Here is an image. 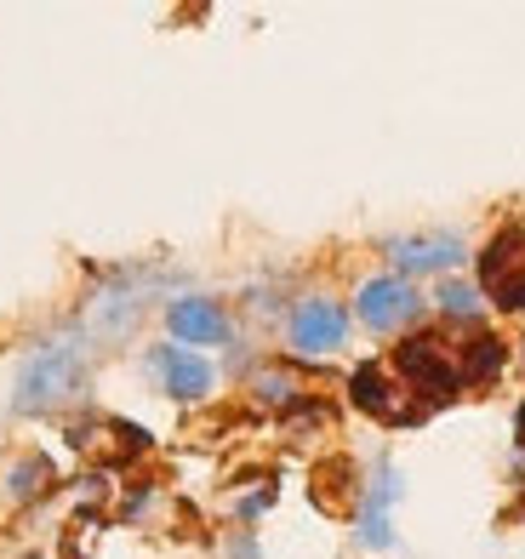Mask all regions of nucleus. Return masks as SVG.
Returning <instances> with one entry per match:
<instances>
[{"instance_id": "f257e3e1", "label": "nucleus", "mask_w": 525, "mask_h": 559, "mask_svg": "<svg viewBox=\"0 0 525 559\" xmlns=\"http://www.w3.org/2000/svg\"><path fill=\"white\" fill-rule=\"evenodd\" d=\"M81 383H86V348L81 343H46L17 371V412H29V417L58 412V405H69L81 394Z\"/></svg>"}, {"instance_id": "f03ea898", "label": "nucleus", "mask_w": 525, "mask_h": 559, "mask_svg": "<svg viewBox=\"0 0 525 559\" xmlns=\"http://www.w3.org/2000/svg\"><path fill=\"white\" fill-rule=\"evenodd\" d=\"M355 314L366 332H399V325H411L422 314V297L411 280H399V274H378V280H366V286L355 292Z\"/></svg>"}, {"instance_id": "7ed1b4c3", "label": "nucleus", "mask_w": 525, "mask_h": 559, "mask_svg": "<svg viewBox=\"0 0 525 559\" xmlns=\"http://www.w3.org/2000/svg\"><path fill=\"white\" fill-rule=\"evenodd\" d=\"M286 337H291L297 354L326 360V354H337L343 337H348V309H343V302H332V297H303V302L291 309Z\"/></svg>"}, {"instance_id": "20e7f679", "label": "nucleus", "mask_w": 525, "mask_h": 559, "mask_svg": "<svg viewBox=\"0 0 525 559\" xmlns=\"http://www.w3.org/2000/svg\"><path fill=\"white\" fill-rule=\"evenodd\" d=\"M399 371H406V377H411V389H417V394H429V400H452L457 383H463V366H457L434 337L399 343Z\"/></svg>"}, {"instance_id": "39448f33", "label": "nucleus", "mask_w": 525, "mask_h": 559, "mask_svg": "<svg viewBox=\"0 0 525 559\" xmlns=\"http://www.w3.org/2000/svg\"><path fill=\"white\" fill-rule=\"evenodd\" d=\"M480 280L486 292L503 302V309H525V235L509 228V235H497L480 258Z\"/></svg>"}, {"instance_id": "423d86ee", "label": "nucleus", "mask_w": 525, "mask_h": 559, "mask_svg": "<svg viewBox=\"0 0 525 559\" xmlns=\"http://www.w3.org/2000/svg\"><path fill=\"white\" fill-rule=\"evenodd\" d=\"M166 325L183 343H200V348L229 343V314H223V302H212V297H178L166 309Z\"/></svg>"}, {"instance_id": "0eeeda50", "label": "nucleus", "mask_w": 525, "mask_h": 559, "mask_svg": "<svg viewBox=\"0 0 525 559\" xmlns=\"http://www.w3.org/2000/svg\"><path fill=\"white\" fill-rule=\"evenodd\" d=\"M389 258L399 269V280L406 274H440L463 263V240L457 235H411V240H389Z\"/></svg>"}, {"instance_id": "6e6552de", "label": "nucleus", "mask_w": 525, "mask_h": 559, "mask_svg": "<svg viewBox=\"0 0 525 559\" xmlns=\"http://www.w3.org/2000/svg\"><path fill=\"white\" fill-rule=\"evenodd\" d=\"M148 366L160 371V383H166L171 400H206L212 394V366L200 360V354H189V348H155Z\"/></svg>"}, {"instance_id": "1a4fd4ad", "label": "nucleus", "mask_w": 525, "mask_h": 559, "mask_svg": "<svg viewBox=\"0 0 525 559\" xmlns=\"http://www.w3.org/2000/svg\"><path fill=\"white\" fill-rule=\"evenodd\" d=\"M348 389H355V405H366V412H378V417H394V423H406L411 412H406V405H399L394 394V383H389V377L378 371V366H360L355 371V383H348Z\"/></svg>"}, {"instance_id": "9d476101", "label": "nucleus", "mask_w": 525, "mask_h": 559, "mask_svg": "<svg viewBox=\"0 0 525 559\" xmlns=\"http://www.w3.org/2000/svg\"><path fill=\"white\" fill-rule=\"evenodd\" d=\"M399 497V486H394V474H383L378 479V491H371V502H366V514H360V537L371 543V548H389V502Z\"/></svg>"}, {"instance_id": "9b49d317", "label": "nucleus", "mask_w": 525, "mask_h": 559, "mask_svg": "<svg viewBox=\"0 0 525 559\" xmlns=\"http://www.w3.org/2000/svg\"><path fill=\"white\" fill-rule=\"evenodd\" d=\"M497 366H503V343H497V337L468 343V354H463V377H474V383H480V377H491Z\"/></svg>"}, {"instance_id": "f8f14e48", "label": "nucleus", "mask_w": 525, "mask_h": 559, "mask_svg": "<svg viewBox=\"0 0 525 559\" xmlns=\"http://www.w3.org/2000/svg\"><path fill=\"white\" fill-rule=\"evenodd\" d=\"M440 309L452 314V320H474V309H480V292L463 286V280H445V286H440Z\"/></svg>"}, {"instance_id": "ddd939ff", "label": "nucleus", "mask_w": 525, "mask_h": 559, "mask_svg": "<svg viewBox=\"0 0 525 559\" xmlns=\"http://www.w3.org/2000/svg\"><path fill=\"white\" fill-rule=\"evenodd\" d=\"M46 479H52V463H46V456H29V463L12 468V497H35Z\"/></svg>"}, {"instance_id": "4468645a", "label": "nucleus", "mask_w": 525, "mask_h": 559, "mask_svg": "<svg viewBox=\"0 0 525 559\" xmlns=\"http://www.w3.org/2000/svg\"><path fill=\"white\" fill-rule=\"evenodd\" d=\"M258 400L263 405H286V400H297V383H291L286 371H263L258 377Z\"/></svg>"}, {"instance_id": "2eb2a0df", "label": "nucleus", "mask_w": 525, "mask_h": 559, "mask_svg": "<svg viewBox=\"0 0 525 559\" xmlns=\"http://www.w3.org/2000/svg\"><path fill=\"white\" fill-rule=\"evenodd\" d=\"M520 435H525V412H520Z\"/></svg>"}]
</instances>
